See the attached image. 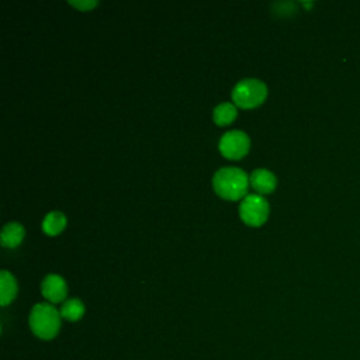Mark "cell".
<instances>
[{
	"label": "cell",
	"instance_id": "obj_1",
	"mask_svg": "<svg viewBox=\"0 0 360 360\" xmlns=\"http://www.w3.org/2000/svg\"><path fill=\"white\" fill-rule=\"evenodd\" d=\"M248 174L236 166H225L215 172L212 184L215 191L228 200H238L246 193Z\"/></svg>",
	"mask_w": 360,
	"mask_h": 360
},
{
	"label": "cell",
	"instance_id": "obj_2",
	"mask_svg": "<svg viewBox=\"0 0 360 360\" xmlns=\"http://www.w3.org/2000/svg\"><path fill=\"white\" fill-rule=\"evenodd\" d=\"M32 332L41 339H52L60 328V311L49 302H38L30 314Z\"/></svg>",
	"mask_w": 360,
	"mask_h": 360
},
{
	"label": "cell",
	"instance_id": "obj_3",
	"mask_svg": "<svg viewBox=\"0 0 360 360\" xmlns=\"http://www.w3.org/2000/svg\"><path fill=\"white\" fill-rule=\"evenodd\" d=\"M267 96V86L255 77H248L239 80L233 90H232V98L236 103V105L249 108L259 105Z\"/></svg>",
	"mask_w": 360,
	"mask_h": 360
},
{
	"label": "cell",
	"instance_id": "obj_4",
	"mask_svg": "<svg viewBox=\"0 0 360 360\" xmlns=\"http://www.w3.org/2000/svg\"><path fill=\"white\" fill-rule=\"evenodd\" d=\"M269 214V202L260 194H248L239 204V215L248 225H262Z\"/></svg>",
	"mask_w": 360,
	"mask_h": 360
},
{
	"label": "cell",
	"instance_id": "obj_5",
	"mask_svg": "<svg viewBox=\"0 0 360 360\" xmlns=\"http://www.w3.org/2000/svg\"><path fill=\"white\" fill-rule=\"evenodd\" d=\"M249 136L240 129H231L222 134L219 139V150L224 156L231 159H239L249 150Z\"/></svg>",
	"mask_w": 360,
	"mask_h": 360
},
{
	"label": "cell",
	"instance_id": "obj_6",
	"mask_svg": "<svg viewBox=\"0 0 360 360\" xmlns=\"http://www.w3.org/2000/svg\"><path fill=\"white\" fill-rule=\"evenodd\" d=\"M68 287L65 280L59 274H48L42 280V294L51 302H60L65 300Z\"/></svg>",
	"mask_w": 360,
	"mask_h": 360
},
{
	"label": "cell",
	"instance_id": "obj_7",
	"mask_svg": "<svg viewBox=\"0 0 360 360\" xmlns=\"http://www.w3.org/2000/svg\"><path fill=\"white\" fill-rule=\"evenodd\" d=\"M249 181L250 184L253 186V188L259 193H270L274 190L276 187V176L264 169V167H259V169H255L252 173H250V177H249Z\"/></svg>",
	"mask_w": 360,
	"mask_h": 360
},
{
	"label": "cell",
	"instance_id": "obj_8",
	"mask_svg": "<svg viewBox=\"0 0 360 360\" xmlns=\"http://www.w3.org/2000/svg\"><path fill=\"white\" fill-rule=\"evenodd\" d=\"M17 294V283L14 276L7 271H0V302L1 305H7Z\"/></svg>",
	"mask_w": 360,
	"mask_h": 360
},
{
	"label": "cell",
	"instance_id": "obj_9",
	"mask_svg": "<svg viewBox=\"0 0 360 360\" xmlns=\"http://www.w3.org/2000/svg\"><path fill=\"white\" fill-rule=\"evenodd\" d=\"M1 243L8 248L17 246L24 238V228L18 222H7L1 229Z\"/></svg>",
	"mask_w": 360,
	"mask_h": 360
},
{
	"label": "cell",
	"instance_id": "obj_10",
	"mask_svg": "<svg viewBox=\"0 0 360 360\" xmlns=\"http://www.w3.org/2000/svg\"><path fill=\"white\" fill-rule=\"evenodd\" d=\"M66 224V217L60 211H51L45 215L42 221V229L48 235H56L59 233Z\"/></svg>",
	"mask_w": 360,
	"mask_h": 360
},
{
	"label": "cell",
	"instance_id": "obj_11",
	"mask_svg": "<svg viewBox=\"0 0 360 360\" xmlns=\"http://www.w3.org/2000/svg\"><path fill=\"white\" fill-rule=\"evenodd\" d=\"M84 314V305L79 298H69L62 304L60 316L69 321H77Z\"/></svg>",
	"mask_w": 360,
	"mask_h": 360
},
{
	"label": "cell",
	"instance_id": "obj_12",
	"mask_svg": "<svg viewBox=\"0 0 360 360\" xmlns=\"http://www.w3.org/2000/svg\"><path fill=\"white\" fill-rule=\"evenodd\" d=\"M214 121L218 125H226L236 117V107L232 103H221L214 108Z\"/></svg>",
	"mask_w": 360,
	"mask_h": 360
},
{
	"label": "cell",
	"instance_id": "obj_13",
	"mask_svg": "<svg viewBox=\"0 0 360 360\" xmlns=\"http://www.w3.org/2000/svg\"><path fill=\"white\" fill-rule=\"evenodd\" d=\"M69 3L76 6L80 10H89V8H93L97 4V0H79V1L77 0H70Z\"/></svg>",
	"mask_w": 360,
	"mask_h": 360
},
{
	"label": "cell",
	"instance_id": "obj_14",
	"mask_svg": "<svg viewBox=\"0 0 360 360\" xmlns=\"http://www.w3.org/2000/svg\"><path fill=\"white\" fill-rule=\"evenodd\" d=\"M304 6H305V7H311L312 3H304Z\"/></svg>",
	"mask_w": 360,
	"mask_h": 360
}]
</instances>
